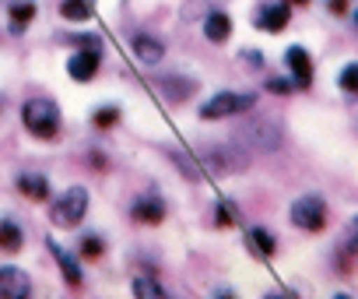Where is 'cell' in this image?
I'll use <instances>...</instances> for the list:
<instances>
[{
	"instance_id": "83f0119b",
	"label": "cell",
	"mask_w": 358,
	"mask_h": 299,
	"mask_svg": "<svg viewBox=\"0 0 358 299\" xmlns=\"http://www.w3.org/2000/svg\"><path fill=\"white\" fill-rule=\"evenodd\" d=\"M169 159H172V162H176L179 169H183V176H187V180H194V183H197V180H204L201 166H197V162H190V159H187L183 152H179V148H169Z\"/></svg>"
},
{
	"instance_id": "8fae6325",
	"label": "cell",
	"mask_w": 358,
	"mask_h": 299,
	"mask_svg": "<svg viewBox=\"0 0 358 299\" xmlns=\"http://www.w3.org/2000/svg\"><path fill=\"white\" fill-rule=\"evenodd\" d=\"M130 50H134V57H137L144 67H158V64L165 60V43H162L158 36H151V32H137V36L130 39Z\"/></svg>"
},
{
	"instance_id": "f1b7e54d",
	"label": "cell",
	"mask_w": 358,
	"mask_h": 299,
	"mask_svg": "<svg viewBox=\"0 0 358 299\" xmlns=\"http://www.w3.org/2000/svg\"><path fill=\"white\" fill-rule=\"evenodd\" d=\"M64 46H74V50H102V39L99 36H57Z\"/></svg>"
},
{
	"instance_id": "4fadbf2b",
	"label": "cell",
	"mask_w": 358,
	"mask_h": 299,
	"mask_svg": "<svg viewBox=\"0 0 358 299\" xmlns=\"http://www.w3.org/2000/svg\"><path fill=\"white\" fill-rule=\"evenodd\" d=\"M46 246H50V253L57 257V264H60V274H64V281L78 288V285L85 281V267H81V257H74L71 250H64V246H60V243H57L53 236L46 239Z\"/></svg>"
},
{
	"instance_id": "d4e9b609",
	"label": "cell",
	"mask_w": 358,
	"mask_h": 299,
	"mask_svg": "<svg viewBox=\"0 0 358 299\" xmlns=\"http://www.w3.org/2000/svg\"><path fill=\"white\" fill-rule=\"evenodd\" d=\"M351 257H358V218H351V225H348V236H344V243H341V271H348L351 264Z\"/></svg>"
},
{
	"instance_id": "74e56055",
	"label": "cell",
	"mask_w": 358,
	"mask_h": 299,
	"mask_svg": "<svg viewBox=\"0 0 358 299\" xmlns=\"http://www.w3.org/2000/svg\"><path fill=\"white\" fill-rule=\"evenodd\" d=\"M351 22H355V25H358V8H355V11H351Z\"/></svg>"
},
{
	"instance_id": "603a6c76",
	"label": "cell",
	"mask_w": 358,
	"mask_h": 299,
	"mask_svg": "<svg viewBox=\"0 0 358 299\" xmlns=\"http://www.w3.org/2000/svg\"><path fill=\"white\" fill-rule=\"evenodd\" d=\"M215 225H218V229L239 225V208H236L232 197H218V201H215Z\"/></svg>"
},
{
	"instance_id": "7a4b0ae2",
	"label": "cell",
	"mask_w": 358,
	"mask_h": 299,
	"mask_svg": "<svg viewBox=\"0 0 358 299\" xmlns=\"http://www.w3.org/2000/svg\"><path fill=\"white\" fill-rule=\"evenodd\" d=\"M236 141L246 148V152H274V148H281V141H285V130L271 116H250L236 130Z\"/></svg>"
},
{
	"instance_id": "52a82bcc",
	"label": "cell",
	"mask_w": 358,
	"mask_h": 299,
	"mask_svg": "<svg viewBox=\"0 0 358 299\" xmlns=\"http://www.w3.org/2000/svg\"><path fill=\"white\" fill-rule=\"evenodd\" d=\"M288 22H292V8L285 4V0H267V4H260L257 15H253V25L260 32H271V36L285 32Z\"/></svg>"
},
{
	"instance_id": "5b68a950",
	"label": "cell",
	"mask_w": 358,
	"mask_h": 299,
	"mask_svg": "<svg viewBox=\"0 0 358 299\" xmlns=\"http://www.w3.org/2000/svg\"><path fill=\"white\" fill-rule=\"evenodd\" d=\"M288 218L302 232H323L327 229V218H330V208H327V201L320 194H302V197L292 201Z\"/></svg>"
},
{
	"instance_id": "4316f807",
	"label": "cell",
	"mask_w": 358,
	"mask_h": 299,
	"mask_svg": "<svg viewBox=\"0 0 358 299\" xmlns=\"http://www.w3.org/2000/svg\"><path fill=\"white\" fill-rule=\"evenodd\" d=\"M337 88L344 95H358V60H351L337 71Z\"/></svg>"
},
{
	"instance_id": "8d00e7d4",
	"label": "cell",
	"mask_w": 358,
	"mask_h": 299,
	"mask_svg": "<svg viewBox=\"0 0 358 299\" xmlns=\"http://www.w3.org/2000/svg\"><path fill=\"white\" fill-rule=\"evenodd\" d=\"M330 299H351V295H348V292H337V295H330Z\"/></svg>"
},
{
	"instance_id": "f546056e",
	"label": "cell",
	"mask_w": 358,
	"mask_h": 299,
	"mask_svg": "<svg viewBox=\"0 0 358 299\" xmlns=\"http://www.w3.org/2000/svg\"><path fill=\"white\" fill-rule=\"evenodd\" d=\"M267 92H274V95H292V92H299V88H295L292 78H267Z\"/></svg>"
},
{
	"instance_id": "7402d4cb",
	"label": "cell",
	"mask_w": 358,
	"mask_h": 299,
	"mask_svg": "<svg viewBox=\"0 0 358 299\" xmlns=\"http://www.w3.org/2000/svg\"><path fill=\"white\" fill-rule=\"evenodd\" d=\"M60 15L67 22H88L95 15V0H60Z\"/></svg>"
},
{
	"instance_id": "9c48e42d",
	"label": "cell",
	"mask_w": 358,
	"mask_h": 299,
	"mask_svg": "<svg viewBox=\"0 0 358 299\" xmlns=\"http://www.w3.org/2000/svg\"><path fill=\"white\" fill-rule=\"evenodd\" d=\"M0 299H32V278L29 271L4 264L0 267Z\"/></svg>"
},
{
	"instance_id": "1f68e13d",
	"label": "cell",
	"mask_w": 358,
	"mask_h": 299,
	"mask_svg": "<svg viewBox=\"0 0 358 299\" xmlns=\"http://www.w3.org/2000/svg\"><path fill=\"white\" fill-rule=\"evenodd\" d=\"M239 60H243L250 71H260V67H264V53H260V50H243Z\"/></svg>"
},
{
	"instance_id": "e575fe53",
	"label": "cell",
	"mask_w": 358,
	"mask_h": 299,
	"mask_svg": "<svg viewBox=\"0 0 358 299\" xmlns=\"http://www.w3.org/2000/svg\"><path fill=\"white\" fill-rule=\"evenodd\" d=\"M264 299H292V292H267Z\"/></svg>"
},
{
	"instance_id": "44dd1931",
	"label": "cell",
	"mask_w": 358,
	"mask_h": 299,
	"mask_svg": "<svg viewBox=\"0 0 358 299\" xmlns=\"http://www.w3.org/2000/svg\"><path fill=\"white\" fill-rule=\"evenodd\" d=\"M102 253H106L102 232H81V239H78V257H81V264H85V260H99Z\"/></svg>"
},
{
	"instance_id": "836d02e7",
	"label": "cell",
	"mask_w": 358,
	"mask_h": 299,
	"mask_svg": "<svg viewBox=\"0 0 358 299\" xmlns=\"http://www.w3.org/2000/svg\"><path fill=\"white\" fill-rule=\"evenodd\" d=\"M211 299H236V292H232V288H215Z\"/></svg>"
},
{
	"instance_id": "ba28073f",
	"label": "cell",
	"mask_w": 358,
	"mask_h": 299,
	"mask_svg": "<svg viewBox=\"0 0 358 299\" xmlns=\"http://www.w3.org/2000/svg\"><path fill=\"white\" fill-rule=\"evenodd\" d=\"M285 67L292 71V81L299 92H309L313 88V57L306 46H288L285 50Z\"/></svg>"
},
{
	"instance_id": "3957f363",
	"label": "cell",
	"mask_w": 358,
	"mask_h": 299,
	"mask_svg": "<svg viewBox=\"0 0 358 299\" xmlns=\"http://www.w3.org/2000/svg\"><path fill=\"white\" fill-rule=\"evenodd\" d=\"M88 190L85 187H67L64 194H57L53 197V204H50V222L57 225V229H74V225H81L85 222V215H88Z\"/></svg>"
},
{
	"instance_id": "277c9868",
	"label": "cell",
	"mask_w": 358,
	"mask_h": 299,
	"mask_svg": "<svg viewBox=\"0 0 358 299\" xmlns=\"http://www.w3.org/2000/svg\"><path fill=\"white\" fill-rule=\"evenodd\" d=\"M257 106V92H215L197 106L201 120H222V116H236V113H250Z\"/></svg>"
},
{
	"instance_id": "cb8c5ba5",
	"label": "cell",
	"mask_w": 358,
	"mask_h": 299,
	"mask_svg": "<svg viewBox=\"0 0 358 299\" xmlns=\"http://www.w3.org/2000/svg\"><path fill=\"white\" fill-rule=\"evenodd\" d=\"M120 120H123V109H120V106H113V102H106V106H99V109L92 113L95 130H113Z\"/></svg>"
},
{
	"instance_id": "6da1fadb",
	"label": "cell",
	"mask_w": 358,
	"mask_h": 299,
	"mask_svg": "<svg viewBox=\"0 0 358 299\" xmlns=\"http://www.w3.org/2000/svg\"><path fill=\"white\" fill-rule=\"evenodd\" d=\"M22 127L36 137V141H53L60 137L64 130V116H60V106L46 95H36L22 106Z\"/></svg>"
},
{
	"instance_id": "30bf717a",
	"label": "cell",
	"mask_w": 358,
	"mask_h": 299,
	"mask_svg": "<svg viewBox=\"0 0 358 299\" xmlns=\"http://www.w3.org/2000/svg\"><path fill=\"white\" fill-rule=\"evenodd\" d=\"M99 67H102V50H74L71 60H67L71 81H81V85L85 81H95Z\"/></svg>"
},
{
	"instance_id": "8992f818",
	"label": "cell",
	"mask_w": 358,
	"mask_h": 299,
	"mask_svg": "<svg viewBox=\"0 0 358 299\" xmlns=\"http://www.w3.org/2000/svg\"><path fill=\"white\" fill-rule=\"evenodd\" d=\"M165 215H169V204H165V197L158 190H144L141 197L130 201V218L137 225H162Z\"/></svg>"
},
{
	"instance_id": "2e32d148",
	"label": "cell",
	"mask_w": 358,
	"mask_h": 299,
	"mask_svg": "<svg viewBox=\"0 0 358 299\" xmlns=\"http://www.w3.org/2000/svg\"><path fill=\"white\" fill-rule=\"evenodd\" d=\"M15 187H18V194L29 197V201H46V197H50V180H46L43 173H18V176H15Z\"/></svg>"
},
{
	"instance_id": "f35d334b",
	"label": "cell",
	"mask_w": 358,
	"mask_h": 299,
	"mask_svg": "<svg viewBox=\"0 0 358 299\" xmlns=\"http://www.w3.org/2000/svg\"><path fill=\"white\" fill-rule=\"evenodd\" d=\"M0 109H4V95H0Z\"/></svg>"
},
{
	"instance_id": "4dcf8cb0",
	"label": "cell",
	"mask_w": 358,
	"mask_h": 299,
	"mask_svg": "<svg viewBox=\"0 0 358 299\" xmlns=\"http://www.w3.org/2000/svg\"><path fill=\"white\" fill-rule=\"evenodd\" d=\"M85 162H88L92 169H99V173L109 166V159H106V152H102V148H88V152H85Z\"/></svg>"
},
{
	"instance_id": "d590c367",
	"label": "cell",
	"mask_w": 358,
	"mask_h": 299,
	"mask_svg": "<svg viewBox=\"0 0 358 299\" xmlns=\"http://www.w3.org/2000/svg\"><path fill=\"white\" fill-rule=\"evenodd\" d=\"M288 8H309V0H285Z\"/></svg>"
},
{
	"instance_id": "ac0fdd59",
	"label": "cell",
	"mask_w": 358,
	"mask_h": 299,
	"mask_svg": "<svg viewBox=\"0 0 358 299\" xmlns=\"http://www.w3.org/2000/svg\"><path fill=\"white\" fill-rule=\"evenodd\" d=\"M36 15H39V8L32 4V0H15V4L8 8V18H11V32L15 36H22L32 22H36Z\"/></svg>"
},
{
	"instance_id": "e0dca14e",
	"label": "cell",
	"mask_w": 358,
	"mask_h": 299,
	"mask_svg": "<svg viewBox=\"0 0 358 299\" xmlns=\"http://www.w3.org/2000/svg\"><path fill=\"white\" fill-rule=\"evenodd\" d=\"M22 246H25V229H22V222L11 218V215H4V218H0V250H4V253H18Z\"/></svg>"
},
{
	"instance_id": "d6986e66",
	"label": "cell",
	"mask_w": 358,
	"mask_h": 299,
	"mask_svg": "<svg viewBox=\"0 0 358 299\" xmlns=\"http://www.w3.org/2000/svg\"><path fill=\"white\" fill-rule=\"evenodd\" d=\"M130 288H134V299H172V292L155 274H137Z\"/></svg>"
},
{
	"instance_id": "7c38bea8",
	"label": "cell",
	"mask_w": 358,
	"mask_h": 299,
	"mask_svg": "<svg viewBox=\"0 0 358 299\" xmlns=\"http://www.w3.org/2000/svg\"><path fill=\"white\" fill-rule=\"evenodd\" d=\"M201 29H204V39H208V43L222 46L225 39H232V15H229L225 8H215V11H208V15L201 18Z\"/></svg>"
},
{
	"instance_id": "484cf974",
	"label": "cell",
	"mask_w": 358,
	"mask_h": 299,
	"mask_svg": "<svg viewBox=\"0 0 358 299\" xmlns=\"http://www.w3.org/2000/svg\"><path fill=\"white\" fill-rule=\"evenodd\" d=\"M215 8H225V0H187V4H183V18L187 22H197L208 11H215Z\"/></svg>"
},
{
	"instance_id": "ffe728a7",
	"label": "cell",
	"mask_w": 358,
	"mask_h": 299,
	"mask_svg": "<svg viewBox=\"0 0 358 299\" xmlns=\"http://www.w3.org/2000/svg\"><path fill=\"white\" fill-rule=\"evenodd\" d=\"M158 88H162V92H165V99H172V102L194 95V81H190V78H176V74L158 78Z\"/></svg>"
},
{
	"instance_id": "9a60e30c",
	"label": "cell",
	"mask_w": 358,
	"mask_h": 299,
	"mask_svg": "<svg viewBox=\"0 0 358 299\" xmlns=\"http://www.w3.org/2000/svg\"><path fill=\"white\" fill-rule=\"evenodd\" d=\"M246 250L253 257H260V260H271L278 253V236L271 229H264V225H250L246 229Z\"/></svg>"
},
{
	"instance_id": "5bb4252c",
	"label": "cell",
	"mask_w": 358,
	"mask_h": 299,
	"mask_svg": "<svg viewBox=\"0 0 358 299\" xmlns=\"http://www.w3.org/2000/svg\"><path fill=\"white\" fill-rule=\"evenodd\" d=\"M208 166L215 173H243L250 166V159H246V152H239V148H211Z\"/></svg>"
},
{
	"instance_id": "d6a6232c",
	"label": "cell",
	"mask_w": 358,
	"mask_h": 299,
	"mask_svg": "<svg viewBox=\"0 0 358 299\" xmlns=\"http://www.w3.org/2000/svg\"><path fill=\"white\" fill-rule=\"evenodd\" d=\"M327 11L330 15H348V0H327Z\"/></svg>"
}]
</instances>
